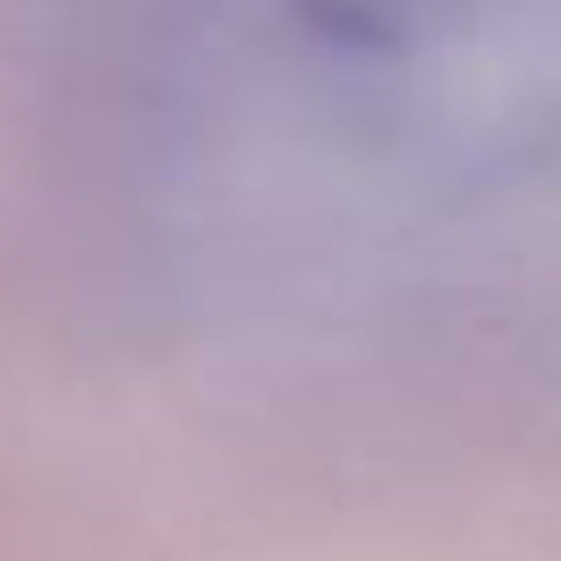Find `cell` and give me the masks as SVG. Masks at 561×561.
Masks as SVG:
<instances>
[{
    "mask_svg": "<svg viewBox=\"0 0 561 561\" xmlns=\"http://www.w3.org/2000/svg\"><path fill=\"white\" fill-rule=\"evenodd\" d=\"M529 9V0H294L301 25L334 33L351 49H382V57H415V49H448L489 33L496 16Z\"/></svg>",
    "mask_w": 561,
    "mask_h": 561,
    "instance_id": "obj_1",
    "label": "cell"
}]
</instances>
